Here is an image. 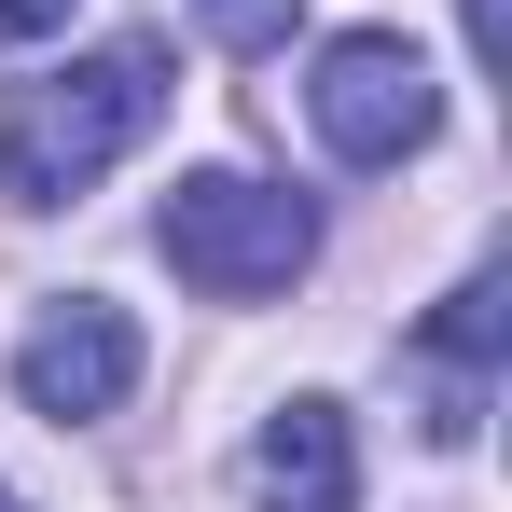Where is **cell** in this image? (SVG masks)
Returning a JSON list of instances; mask_svg holds the SVG:
<instances>
[{
	"label": "cell",
	"instance_id": "obj_7",
	"mask_svg": "<svg viewBox=\"0 0 512 512\" xmlns=\"http://www.w3.org/2000/svg\"><path fill=\"white\" fill-rule=\"evenodd\" d=\"M194 14H208V42H222V56H277L305 0H194Z\"/></svg>",
	"mask_w": 512,
	"mask_h": 512
},
{
	"label": "cell",
	"instance_id": "obj_1",
	"mask_svg": "<svg viewBox=\"0 0 512 512\" xmlns=\"http://www.w3.org/2000/svg\"><path fill=\"white\" fill-rule=\"evenodd\" d=\"M167 42H97L70 70H42V84L0 97V194L14 208H70L97 167H125L153 125H167Z\"/></svg>",
	"mask_w": 512,
	"mask_h": 512
},
{
	"label": "cell",
	"instance_id": "obj_4",
	"mask_svg": "<svg viewBox=\"0 0 512 512\" xmlns=\"http://www.w3.org/2000/svg\"><path fill=\"white\" fill-rule=\"evenodd\" d=\"M14 388H28V416H56V429L111 416V402L139 388V319H125V305H97V291L42 305L28 346H14Z\"/></svg>",
	"mask_w": 512,
	"mask_h": 512
},
{
	"label": "cell",
	"instance_id": "obj_6",
	"mask_svg": "<svg viewBox=\"0 0 512 512\" xmlns=\"http://www.w3.org/2000/svg\"><path fill=\"white\" fill-rule=\"evenodd\" d=\"M499 346H512V291H499V277H457V291L429 305V360H457V388H471Z\"/></svg>",
	"mask_w": 512,
	"mask_h": 512
},
{
	"label": "cell",
	"instance_id": "obj_8",
	"mask_svg": "<svg viewBox=\"0 0 512 512\" xmlns=\"http://www.w3.org/2000/svg\"><path fill=\"white\" fill-rule=\"evenodd\" d=\"M42 28H70V0H0V42H42Z\"/></svg>",
	"mask_w": 512,
	"mask_h": 512
},
{
	"label": "cell",
	"instance_id": "obj_3",
	"mask_svg": "<svg viewBox=\"0 0 512 512\" xmlns=\"http://www.w3.org/2000/svg\"><path fill=\"white\" fill-rule=\"evenodd\" d=\"M305 111H319V139H333L346 167H402V153H429V125H443V84H429L416 42L346 28L333 56H319V84H305Z\"/></svg>",
	"mask_w": 512,
	"mask_h": 512
},
{
	"label": "cell",
	"instance_id": "obj_5",
	"mask_svg": "<svg viewBox=\"0 0 512 512\" xmlns=\"http://www.w3.org/2000/svg\"><path fill=\"white\" fill-rule=\"evenodd\" d=\"M250 499L263 512H360V443H346V402H277L250 443Z\"/></svg>",
	"mask_w": 512,
	"mask_h": 512
},
{
	"label": "cell",
	"instance_id": "obj_2",
	"mask_svg": "<svg viewBox=\"0 0 512 512\" xmlns=\"http://www.w3.org/2000/svg\"><path fill=\"white\" fill-rule=\"evenodd\" d=\"M153 250H167L208 305H263V291H291V277L319 263V208L277 194V180H250V167H194L167 208H153Z\"/></svg>",
	"mask_w": 512,
	"mask_h": 512
},
{
	"label": "cell",
	"instance_id": "obj_9",
	"mask_svg": "<svg viewBox=\"0 0 512 512\" xmlns=\"http://www.w3.org/2000/svg\"><path fill=\"white\" fill-rule=\"evenodd\" d=\"M0 512H28V499H14V485H0Z\"/></svg>",
	"mask_w": 512,
	"mask_h": 512
}]
</instances>
